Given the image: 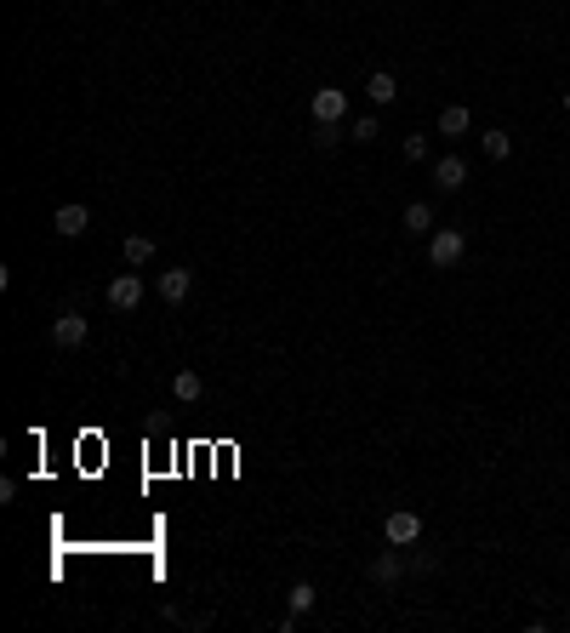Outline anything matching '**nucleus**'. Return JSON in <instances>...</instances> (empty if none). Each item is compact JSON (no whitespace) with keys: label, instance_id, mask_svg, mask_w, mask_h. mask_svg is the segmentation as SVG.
Instances as JSON below:
<instances>
[{"label":"nucleus","instance_id":"obj_1","mask_svg":"<svg viewBox=\"0 0 570 633\" xmlns=\"http://www.w3.org/2000/svg\"><path fill=\"white\" fill-rule=\"evenodd\" d=\"M462 257H468L462 228H434V235H428V263H434V268H456Z\"/></svg>","mask_w":570,"mask_h":633},{"label":"nucleus","instance_id":"obj_2","mask_svg":"<svg viewBox=\"0 0 570 633\" xmlns=\"http://www.w3.org/2000/svg\"><path fill=\"white\" fill-rule=\"evenodd\" d=\"M143 291H149V286H143V274H132V268H125V274H115V280H109L103 303H109L115 314H132V308L143 303Z\"/></svg>","mask_w":570,"mask_h":633},{"label":"nucleus","instance_id":"obj_3","mask_svg":"<svg viewBox=\"0 0 570 633\" xmlns=\"http://www.w3.org/2000/svg\"><path fill=\"white\" fill-rule=\"evenodd\" d=\"M308 115H314V126H343V115H348V92L343 86H320L308 97Z\"/></svg>","mask_w":570,"mask_h":633},{"label":"nucleus","instance_id":"obj_4","mask_svg":"<svg viewBox=\"0 0 570 633\" xmlns=\"http://www.w3.org/2000/svg\"><path fill=\"white\" fill-rule=\"evenodd\" d=\"M383 537H388L394 548H416V542H422V514H411V508H394V514L383 519Z\"/></svg>","mask_w":570,"mask_h":633},{"label":"nucleus","instance_id":"obj_5","mask_svg":"<svg viewBox=\"0 0 570 633\" xmlns=\"http://www.w3.org/2000/svg\"><path fill=\"white\" fill-rule=\"evenodd\" d=\"M86 337H92V320H86V314H57V320H52V343L57 348H80V343H86Z\"/></svg>","mask_w":570,"mask_h":633},{"label":"nucleus","instance_id":"obj_6","mask_svg":"<svg viewBox=\"0 0 570 633\" xmlns=\"http://www.w3.org/2000/svg\"><path fill=\"white\" fill-rule=\"evenodd\" d=\"M52 228H57L63 240H80V235H86V228H92V211L69 200V206H57V211H52Z\"/></svg>","mask_w":570,"mask_h":633},{"label":"nucleus","instance_id":"obj_7","mask_svg":"<svg viewBox=\"0 0 570 633\" xmlns=\"http://www.w3.org/2000/svg\"><path fill=\"white\" fill-rule=\"evenodd\" d=\"M405 565H411V559H405V548H394V542H388L383 554L371 559V582H383V588H388V582H399V577H405Z\"/></svg>","mask_w":570,"mask_h":633},{"label":"nucleus","instance_id":"obj_8","mask_svg":"<svg viewBox=\"0 0 570 633\" xmlns=\"http://www.w3.org/2000/svg\"><path fill=\"white\" fill-rule=\"evenodd\" d=\"M434 183L445 188V195H456V188L468 183V160H462V155H439L434 160Z\"/></svg>","mask_w":570,"mask_h":633},{"label":"nucleus","instance_id":"obj_9","mask_svg":"<svg viewBox=\"0 0 570 633\" xmlns=\"http://www.w3.org/2000/svg\"><path fill=\"white\" fill-rule=\"evenodd\" d=\"M188 286H195V274H188V268H165V274H160V280H155V291H160V303H172V308H177V303L188 297Z\"/></svg>","mask_w":570,"mask_h":633},{"label":"nucleus","instance_id":"obj_10","mask_svg":"<svg viewBox=\"0 0 570 633\" xmlns=\"http://www.w3.org/2000/svg\"><path fill=\"white\" fill-rule=\"evenodd\" d=\"M399 223H405V235H411V240L434 235V206H428V200H411V206H405V217H399Z\"/></svg>","mask_w":570,"mask_h":633},{"label":"nucleus","instance_id":"obj_11","mask_svg":"<svg viewBox=\"0 0 570 633\" xmlns=\"http://www.w3.org/2000/svg\"><path fill=\"white\" fill-rule=\"evenodd\" d=\"M468 126H474L468 103H445V109H439V137H462Z\"/></svg>","mask_w":570,"mask_h":633},{"label":"nucleus","instance_id":"obj_12","mask_svg":"<svg viewBox=\"0 0 570 633\" xmlns=\"http://www.w3.org/2000/svg\"><path fill=\"white\" fill-rule=\"evenodd\" d=\"M365 97H371V103H376V109H388V103H394V97H399V80H394V75H388V69H376V75H371V80H365Z\"/></svg>","mask_w":570,"mask_h":633},{"label":"nucleus","instance_id":"obj_13","mask_svg":"<svg viewBox=\"0 0 570 633\" xmlns=\"http://www.w3.org/2000/svg\"><path fill=\"white\" fill-rule=\"evenodd\" d=\"M479 149H485V160H508L514 155V137L502 132V126H491V132H479Z\"/></svg>","mask_w":570,"mask_h":633},{"label":"nucleus","instance_id":"obj_14","mask_svg":"<svg viewBox=\"0 0 570 633\" xmlns=\"http://www.w3.org/2000/svg\"><path fill=\"white\" fill-rule=\"evenodd\" d=\"M155 263V240L149 235H125V268H149Z\"/></svg>","mask_w":570,"mask_h":633},{"label":"nucleus","instance_id":"obj_15","mask_svg":"<svg viewBox=\"0 0 570 633\" xmlns=\"http://www.w3.org/2000/svg\"><path fill=\"white\" fill-rule=\"evenodd\" d=\"M172 394L183 399V406H195V399L205 394V383H200V371H177V377H172Z\"/></svg>","mask_w":570,"mask_h":633},{"label":"nucleus","instance_id":"obj_16","mask_svg":"<svg viewBox=\"0 0 570 633\" xmlns=\"http://www.w3.org/2000/svg\"><path fill=\"white\" fill-rule=\"evenodd\" d=\"M314 599H320V594H314L308 582H297V588L285 594V610H291V617H308V610H314Z\"/></svg>","mask_w":570,"mask_h":633},{"label":"nucleus","instance_id":"obj_17","mask_svg":"<svg viewBox=\"0 0 570 633\" xmlns=\"http://www.w3.org/2000/svg\"><path fill=\"white\" fill-rule=\"evenodd\" d=\"M376 132H383V120H376V115H360V120H354V132H348V137H354V143H371Z\"/></svg>","mask_w":570,"mask_h":633},{"label":"nucleus","instance_id":"obj_18","mask_svg":"<svg viewBox=\"0 0 570 633\" xmlns=\"http://www.w3.org/2000/svg\"><path fill=\"white\" fill-rule=\"evenodd\" d=\"M343 137H348L343 126H314V149H336Z\"/></svg>","mask_w":570,"mask_h":633},{"label":"nucleus","instance_id":"obj_19","mask_svg":"<svg viewBox=\"0 0 570 633\" xmlns=\"http://www.w3.org/2000/svg\"><path fill=\"white\" fill-rule=\"evenodd\" d=\"M405 160H411V166L428 160V137H405Z\"/></svg>","mask_w":570,"mask_h":633},{"label":"nucleus","instance_id":"obj_20","mask_svg":"<svg viewBox=\"0 0 570 633\" xmlns=\"http://www.w3.org/2000/svg\"><path fill=\"white\" fill-rule=\"evenodd\" d=\"M559 103H565V115H570V92H565V97H559Z\"/></svg>","mask_w":570,"mask_h":633},{"label":"nucleus","instance_id":"obj_21","mask_svg":"<svg viewBox=\"0 0 570 633\" xmlns=\"http://www.w3.org/2000/svg\"><path fill=\"white\" fill-rule=\"evenodd\" d=\"M565 565H570V554H565Z\"/></svg>","mask_w":570,"mask_h":633}]
</instances>
